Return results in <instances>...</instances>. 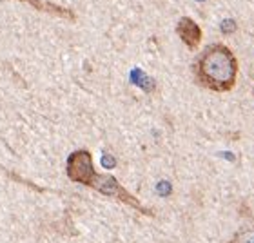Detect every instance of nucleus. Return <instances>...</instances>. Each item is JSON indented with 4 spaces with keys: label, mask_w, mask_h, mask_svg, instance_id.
Returning a JSON list of instances; mask_svg holds the SVG:
<instances>
[{
    "label": "nucleus",
    "mask_w": 254,
    "mask_h": 243,
    "mask_svg": "<svg viewBox=\"0 0 254 243\" xmlns=\"http://www.w3.org/2000/svg\"><path fill=\"white\" fill-rule=\"evenodd\" d=\"M196 73H198V80L205 87L225 93L233 89L236 84L238 62L227 46L214 44V46H209L200 57Z\"/></svg>",
    "instance_id": "1"
},
{
    "label": "nucleus",
    "mask_w": 254,
    "mask_h": 243,
    "mask_svg": "<svg viewBox=\"0 0 254 243\" xmlns=\"http://www.w3.org/2000/svg\"><path fill=\"white\" fill-rule=\"evenodd\" d=\"M67 176L73 182H78V183L89 185L93 183V180L96 178V173L93 169V160H91V154L85 151V149H80V151H74L67 160Z\"/></svg>",
    "instance_id": "2"
},
{
    "label": "nucleus",
    "mask_w": 254,
    "mask_h": 243,
    "mask_svg": "<svg viewBox=\"0 0 254 243\" xmlns=\"http://www.w3.org/2000/svg\"><path fill=\"white\" fill-rule=\"evenodd\" d=\"M176 33H178V37L182 38V42L186 44V46H189L190 49H196L200 46L201 29L192 18L182 16L180 22H178V26H176Z\"/></svg>",
    "instance_id": "3"
},
{
    "label": "nucleus",
    "mask_w": 254,
    "mask_h": 243,
    "mask_svg": "<svg viewBox=\"0 0 254 243\" xmlns=\"http://www.w3.org/2000/svg\"><path fill=\"white\" fill-rule=\"evenodd\" d=\"M20 2H26V4L33 5V7H37L40 11H48V13H53V15H60V16H67L71 18V11L64 9L60 5H55V4H49V2H42V0H20Z\"/></svg>",
    "instance_id": "4"
},
{
    "label": "nucleus",
    "mask_w": 254,
    "mask_h": 243,
    "mask_svg": "<svg viewBox=\"0 0 254 243\" xmlns=\"http://www.w3.org/2000/svg\"><path fill=\"white\" fill-rule=\"evenodd\" d=\"M227 243H254V223H251L247 227H242L233 236V240Z\"/></svg>",
    "instance_id": "5"
},
{
    "label": "nucleus",
    "mask_w": 254,
    "mask_h": 243,
    "mask_svg": "<svg viewBox=\"0 0 254 243\" xmlns=\"http://www.w3.org/2000/svg\"><path fill=\"white\" fill-rule=\"evenodd\" d=\"M234 29H236V24H234L231 18H227V20L222 22V31L225 33V35H229V33H233Z\"/></svg>",
    "instance_id": "6"
},
{
    "label": "nucleus",
    "mask_w": 254,
    "mask_h": 243,
    "mask_svg": "<svg viewBox=\"0 0 254 243\" xmlns=\"http://www.w3.org/2000/svg\"><path fill=\"white\" fill-rule=\"evenodd\" d=\"M158 194H169L171 192V185L167 183V182H162V183H158Z\"/></svg>",
    "instance_id": "7"
},
{
    "label": "nucleus",
    "mask_w": 254,
    "mask_h": 243,
    "mask_svg": "<svg viewBox=\"0 0 254 243\" xmlns=\"http://www.w3.org/2000/svg\"><path fill=\"white\" fill-rule=\"evenodd\" d=\"M102 164L106 165L107 169H111L113 165H115V160H113L111 156H107V154H106V156H104V158H102Z\"/></svg>",
    "instance_id": "8"
}]
</instances>
